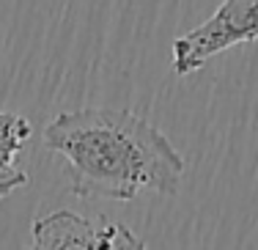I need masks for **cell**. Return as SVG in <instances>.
Instances as JSON below:
<instances>
[{"mask_svg":"<svg viewBox=\"0 0 258 250\" xmlns=\"http://www.w3.org/2000/svg\"><path fill=\"white\" fill-rule=\"evenodd\" d=\"M258 39V0H223L206 22L173 41V72L187 77L220 52Z\"/></svg>","mask_w":258,"mask_h":250,"instance_id":"cell-2","label":"cell"},{"mask_svg":"<svg viewBox=\"0 0 258 250\" xmlns=\"http://www.w3.org/2000/svg\"><path fill=\"white\" fill-rule=\"evenodd\" d=\"M30 138V124L17 113H0V179L20 173L14 165L20 149Z\"/></svg>","mask_w":258,"mask_h":250,"instance_id":"cell-4","label":"cell"},{"mask_svg":"<svg viewBox=\"0 0 258 250\" xmlns=\"http://www.w3.org/2000/svg\"><path fill=\"white\" fill-rule=\"evenodd\" d=\"M33 242L36 247H135L140 250L143 242L124 225L102 223L94 225L91 220L75 215V212H50L33 220Z\"/></svg>","mask_w":258,"mask_h":250,"instance_id":"cell-3","label":"cell"},{"mask_svg":"<svg viewBox=\"0 0 258 250\" xmlns=\"http://www.w3.org/2000/svg\"><path fill=\"white\" fill-rule=\"evenodd\" d=\"M44 146L60 157L77 198L176 195L184 176V157L168 135L132 110L83 107L60 113L44 127Z\"/></svg>","mask_w":258,"mask_h":250,"instance_id":"cell-1","label":"cell"},{"mask_svg":"<svg viewBox=\"0 0 258 250\" xmlns=\"http://www.w3.org/2000/svg\"><path fill=\"white\" fill-rule=\"evenodd\" d=\"M17 187H20V184H0V201H3L6 195H11V193L17 190Z\"/></svg>","mask_w":258,"mask_h":250,"instance_id":"cell-5","label":"cell"}]
</instances>
